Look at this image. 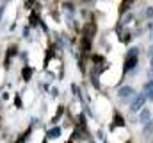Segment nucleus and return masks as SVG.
Returning <instances> with one entry per match:
<instances>
[{"label": "nucleus", "instance_id": "f257e3e1", "mask_svg": "<svg viewBox=\"0 0 153 143\" xmlns=\"http://www.w3.org/2000/svg\"><path fill=\"white\" fill-rule=\"evenodd\" d=\"M117 97L119 99H132V97H135V90L132 88V86H121L119 90H117Z\"/></svg>", "mask_w": 153, "mask_h": 143}, {"label": "nucleus", "instance_id": "f03ea898", "mask_svg": "<svg viewBox=\"0 0 153 143\" xmlns=\"http://www.w3.org/2000/svg\"><path fill=\"white\" fill-rule=\"evenodd\" d=\"M144 102H146V95H144V91H143V93H139V95L134 99V104L130 106V109H132V111H139V109H143Z\"/></svg>", "mask_w": 153, "mask_h": 143}, {"label": "nucleus", "instance_id": "7ed1b4c3", "mask_svg": "<svg viewBox=\"0 0 153 143\" xmlns=\"http://www.w3.org/2000/svg\"><path fill=\"white\" fill-rule=\"evenodd\" d=\"M125 59H126V61H125V72H130L137 66L139 57H125Z\"/></svg>", "mask_w": 153, "mask_h": 143}, {"label": "nucleus", "instance_id": "20e7f679", "mask_svg": "<svg viewBox=\"0 0 153 143\" xmlns=\"http://www.w3.org/2000/svg\"><path fill=\"white\" fill-rule=\"evenodd\" d=\"M150 116H152V113H150V109H143L141 113H139V123H148L150 122Z\"/></svg>", "mask_w": 153, "mask_h": 143}, {"label": "nucleus", "instance_id": "39448f33", "mask_svg": "<svg viewBox=\"0 0 153 143\" xmlns=\"http://www.w3.org/2000/svg\"><path fill=\"white\" fill-rule=\"evenodd\" d=\"M46 136H48L50 140H57V138L61 136V127H52V129L46 132Z\"/></svg>", "mask_w": 153, "mask_h": 143}, {"label": "nucleus", "instance_id": "423d86ee", "mask_svg": "<svg viewBox=\"0 0 153 143\" xmlns=\"http://www.w3.org/2000/svg\"><path fill=\"white\" fill-rule=\"evenodd\" d=\"M144 95H146V99L153 100V81H150V82L144 86Z\"/></svg>", "mask_w": 153, "mask_h": 143}, {"label": "nucleus", "instance_id": "0eeeda50", "mask_svg": "<svg viewBox=\"0 0 153 143\" xmlns=\"http://www.w3.org/2000/svg\"><path fill=\"white\" fill-rule=\"evenodd\" d=\"M125 57H139V47H132V48L126 52Z\"/></svg>", "mask_w": 153, "mask_h": 143}, {"label": "nucleus", "instance_id": "6e6552de", "mask_svg": "<svg viewBox=\"0 0 153 143\" xmlns=\"http://www.w3.org/2000/svg\"><path fill=\"white\" fill-rule=\"evenodd\" d=\"M152 132H153V122L150 120L148 123H144V132H143V134H144V136H150Z\"/></svg>", "mask_w": 153, "mask_h": 143}, {"label": "nucleus", "instance_id": "1a4fd4ad", "mask_svg": "<svg viewBox=\"0 0 153 143\" xmlns=\"http://www.w3.org/2000/svg\"><path fill=\"white\" fill-rule=\"evenodd\" d=\"M146 16H148V18H153V7H150V9L146 11Z\"/></svg>", "mask_w": 153, "mask_h": 143}, {"label": "nucleus", "instance_id": "9d476101", "mask_svg": "<svg viewBox=\"0 0 153 143\" xmlns=\"http://www.w3.org/2000/svg\"><path fill=\"white\" fill-rule=\"evenodd\" d=\"M4 11H5V7H4V5H0V20H2V14H4Z\"/></svg>", "mask_w": 153, "mask_h": 143}, {"label": "nucleus", "instance_id": "9b49d317", "mask_svg": "<svg viewBox=\"0 0 153 143\" xmlns=\"http://www.w3.org/2000/svg\"><path fill=\"white\" fill-rule=\"evenodd\" d=\"M148 54H150V57H153V45L150 47V50H148Z\"/></svg>", "mask_w": 153, "mask_h": 143}, {"label": "nucleus", "instance_id": "f8f14e48", "mask_svg": "<svg viewBox=\"0 0 153 143\" xmlns=\"http://www.w3.org/2000/svg\"><path fill=\"white\" fill-rule=\"evenodd\" d=\"M152 68H153V57H152Z\"/></svg>", "mask_w": 153, "mask_h": 143}, {"label": "nucleus", "instance_id": "ddd939ff", "mask_svg": "<svg viewBox=\"0 0 153 143\" xmlns=\"http://www.w3.org/2000/svg\"><path fill=\"white\" fill-rule=\"evenodd\" d=\"M152 39H153V29H152Z\"/></svg>", "mask_w": 153, "mask_h": 143}]
</instances>
